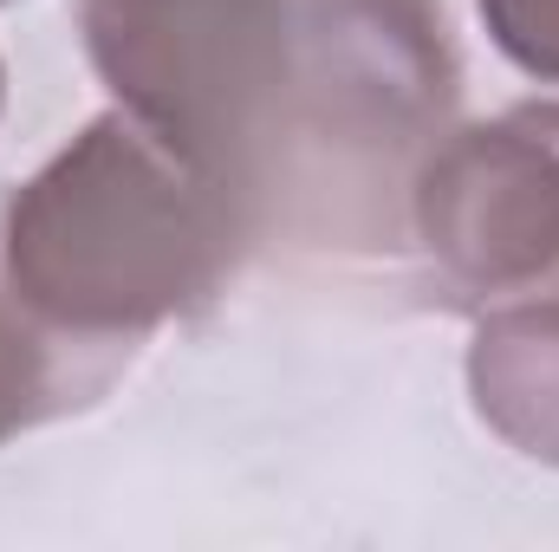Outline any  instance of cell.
Returning <instances> with one entry per match:
<instances>
[{
    "label": "cell",
    "mask_w": 559,
    "mask_h": 552,
    "mask_svg": "<svg viewBox=\"0 0 559 552\" xmlns=\"http://www.w3.org/2000/svg\"><path fill=\"white\" fill-rule=\"evenodd\" d=\"M92 72L248 221L391 241L462 98L442 0H79Z\"/></svg>",
    "instance_id": "1"
},
{
    "label": "cell",
    "mask_w": 559,
    "mask_h": 552,
    "mask_svg": "<svg viewBox=\"0 0 559 552\" xmlns=\"http://www.w3.org/2000/svg\"><path fill=\"white\" fill-rule=\"evenodd\" d=\"M235 202L124 105L0 208V292L72 345H131L195 312L248 248Z\"/></svg>",
    "instance_id": "2"
},
{
    "label": "cell",
    "mask_w": 559,
    "mask_h": 552,
    "mask_svg": "<svg viewBox=\"0 0 559 552\" xmlns=\"http://www.w3.org/2000/svg\"><path fill=\"white\" fill-rule=\"evenodd\" d=\"M411 228L475 305H559V98L508 105L423 149Z\"/></svg>",
    "instance_id": "3"
},
{
    "label": "cell",
    "mask_w": 559,
    "mask_h": 552,
    "mask_svg": "<svg viewBox=\"0 0 559 552\" xmlns=\"http://www.w3.org/2000/svg\"><path fill=\"white\" fill-rule=\"evenodd\" d=\"M468 397L508 448L559 468V305L481 312L468 345Z\"/></svg>",
    "instance_id": "4"
},
{
    "label": "cell",
    "mask_w": 559,
    "mask_h": 552,
    "mask_svg": "<svg viewBox=\"0 0 559 552\" xmlns=\"http://www.w3.org/2000/svg\"><path fill=\"white\" fill-rule=\"evenodd\" d=\"M66 345H72V338L46 332L33 312H20V305L0 292V442L72 404Z\"/></svg>",
    "instance_id": "5"
},
{
    "label": "cell",
    "mask_w": 559,
    "mask_h": 552,
    "mask_svg": "<svg viewBox=\"0 0 559 552\" xmlns=\"http://www.w3.org/2000/svg\"><path fill=\"white\" fill-rule=\"evenodd\" d=\"M488 39L540 85H559V0H475Z\"/></svg>",
    "instance_id": "6"
},
{
    "label": "cell",
    "mask_w": 559,
    "mask_h": 552,
    "mask_svg": "<svg viewBox=\"0 0 559 552\" xmlns=\"http://www.w3.org/2000/svg\"><path fill=\"white\" fill-rule=\"evenodd\" d=\"M0 98H7V72H0Z\"/></svg>",
    "instance_id": "7"
}]
</instances>
